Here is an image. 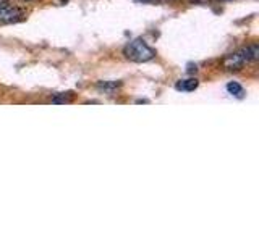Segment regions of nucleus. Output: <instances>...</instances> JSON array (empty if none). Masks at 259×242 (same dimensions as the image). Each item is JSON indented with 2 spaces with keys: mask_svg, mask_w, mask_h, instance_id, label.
Returning <instances> with one entry per match:
<instances>
[{
  "mask_svg": "<svg viewBox=\"0 0 259 242\" xmlns=\"http://www.w3.org/2000/svg\"><path fill=\"white\" fill-rule=\"evenodd\" d=\"M71 100H73V92H62V94H57L55 97H52L54 103H68Z\"/></svg>",
  "mask_w": 259,
  "mask_h": 242,
  "instance_id": "7",
  "label": "nucleus"
},
{
  "mask_svg": "<svg viewBox=\"0 0 259 242\" xmlns=\"http://www.w3.org/2000/svg\"><path fill=\"white\" fill-rule=\"evenodd\" d=\"M227 91H229V94L235 95V97H243V94H245V89H243L241 84L235 83V81H232V83L227 84Z\"/></svg>",
  "mask_w": 259,
  "mask_h": 242,
  "instance_id": "6",
  "label": "nucleus"
},
{
  "mask_svg": "<svg viewBox=\"0 0 259 242\" xmlns=\"http://www.w3.org/2000/svg\"><path fill=\"white\" fill-rule=\"evenodd\" d=\"M23 18V13L10 4L0 5V23H16Z\"/></svg>",
  "mask_w": 259,
  "mask_h": 242,
  "instance_id": "3",
  "label": "nucleus"
},
{
  "mask_svg": "<svg viewBox=\"0 0 259 242\" xmlns=\"http://www.w3.org/2000/svg\"><path fill=\"white\" fill-rule=\"evenodd\" d=\"M257 58H259V47L253 44V45H248L245 48H240V50L227 55L224 58V67L227 70H240L245 67V65L256 62Z\"/></svg>",
  "mask_w": 259,
  "mask_h": 242,
  "instance_id": "1",
  "label": "nucleus"
},
{
  "mask_svg": "<svg viewBox=\"0 0 259 242\" xmlns=\"http://www.w3.org/2000/svg\"><path fill=\"white\" fill-rule=\"evenodd\" d=\"M121 86V83H115V81H104V83L97 84V89H101L104 92H113Z\"/></svg>",
  "mask_w": 259,
  "mask_h": 242,
  "instance_id": "5",
  "label": "nucleus"
},
{
  "mask_svg": "<svg viewBox=\"0 0 259 242\" xmlns=\"http://www.w3.org/2000/svg\"><path fill=\"white\" fill-rule=\"evenodd\" d=\"M123 55L132 62L146 63V62H151L154 56H156V52H154L143 39H133L125 45Z\"/></svg>",
  "mask_w": 259,
  "mask_h": 242,
  "instance_id": "2",
  "label": "nucleus"
},
{
  "mask_svg": "<svg viewBox=\"0 0 259 242\" xmlns=\"http://www.w3.org/2000/svg\"><path fill=\"white\" fill-rule=\"evenodd\" d=\"M198 79H194V78H190V79H180L178 83L175 84L177 87V91H182V92H191L194 91V89L198 87Z\"/></svg>",
  "mask_w": 259,
  "mask_h": 242,
  "instance_id": "4",
  "label": "nucleus"
}]
</instances>
